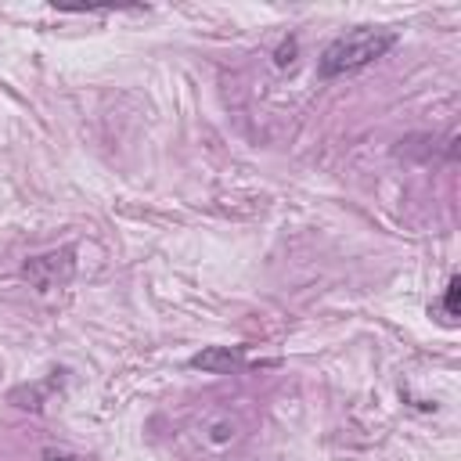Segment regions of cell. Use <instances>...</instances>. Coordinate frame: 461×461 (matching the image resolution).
<instances>
[{
	"instance_id": "1",
	"label": "cell",
	"mask_w": 461,
	"mask_h": 461,
	"mask_svg": "<svg viewBox=\"0 0 461 461\" xmlns=\"http://www.w3.org/2000/svg\"><path fill=\"white\" fill-rule=\"evenodd\" d=\"M400 32L396 29H382V25H357L349 29L346 36L331 40L321 58H317V76L321 79H335V76H349V72H360L367 68L371 61L385 58L393 47H396Z\"/></svg>"
},
{
	"instance_id": "3",
	"label": "cell",
	"mask_w": 461,
	"mask_h": 461,
	"mask_svg": "<svg viewBox=\"0 0 461 461\" xmlns=\"http://www.w3.org/2000/svg\"><path fill=\"white\" fill-rule=\"evenodd\" d=\"M58 252H50V256H36V259H29L25 267H22V274L40 288V292H50L54 285H61V281H68L72 277V270H58Z\"/></svg>"
},
{
	"instance_id": "4",
	"label": "cell",
	"mask_w": 461,
	"mask_h": 461,
	"mask_svg": "<svg viewBox=\"0 0 461 461\" xmlns=\"http://www.w3.org/2000/svg\"><path fill=\"white\" fill-rule=\"evenodd\" d=\"M457 292H461V277L454 274V277L447 281V292H443V303H439L447 324H457Z\"/></svg>"
},
{
	"instance_id": "6",
	"label": "cell",
	"mask_w": 461,
	"mask_h": 461,
	"mask_svg": "<svg viewBox=\"0 0 461 461\" xmlns=\"http://www.w3.org/2000/svg\"><path fill=\"white\" fill-rule=\"evenodd\" d=\"M47 461H76V457H68V454H54V450H47Z\"/></svg>"
},
{
	"instance_id": "2",
	"label": "cell",
	"mask_w": 461,
	"mask_h": 461,
	"mask_svg": "<svg viewBox=\"0 0 461 461\" xmlns=\"http://www.w3.org/2000/svg\"><path fill=\"white\" fill-rule=\"evenodd\" d=\"M191 367L205 371V375H230V371L245 367V353H241V346H205L202 353L191 357Z\"/></svg>"
},
{
	"instance_id": "5",
	"label": "cell",
	"mask_w": 461,
	"mask_h": 461,
	"mask_svg": "<svg viewBox=\"0 0 461 461\" xmlns=\"http://www.w3.org/2000/svg\"><path fill=\"white\" fill-rule=\"evenodd\" d=\"M292 54H295V40H288V43H281V50H277V58H274V61H277V65L285 68V65H292V61H295Z\"/></svg>"
}]
</instances>
